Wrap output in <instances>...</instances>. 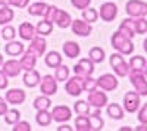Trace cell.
Here are the masks:
<instances>
[{
	"instance_id": "1",
	"label": "cell",
	"mask_w": 147,
	"mask_h": 131,
	"mask_svg": "<svg viewBox=\"0 0 147 131\" xmlns=\"http://www.w3.org/2000/svg\"><path fill=\"white\" fill-rule=\"evenodd\" d=\"M110 43H112V47L121 53L122 56H128V55H132L134 52V44H132V40L128 38L127 35H124L121 31H116L112 34V38H110Z\"/></svg>"
},
{
	"instance_id": "2",
	"label": "cell",
	"mask_w": 147,
	"mask_h": 131,
	"mask_svg": "<svg viewBox=\"0 0 147 131\" xmlns=\"http://www.w3.org/2000/svg\"><path fill=\"white\" fill-rule=\"evenodd\" d=\"M129 81L131 84L136 87V91L140 96H147V77L146 72H136V71H129Z\"/></svg>"
},
{
	"instance_id": "3",
	"label": "cell",
	"mask_w": 147,
	"mask_h": 131,
	"mask_svg": "<svg viewBox=\"0 0 147 131\" xmlns=\"http://www.w3.org/2000/svg\"><path fill=\"white\" fill-rule=\"evenodd\" d=\"M129 18H141L147 15V3L143 0H129L125 6Z\"/></svg>"
},
{
	"instance_id": "4",
	"label": "cell",
	"mask_w": 147,
	"mask_h": 131,
	"mask_svg": "<svg viewBox=\"0 0 147 131\" xmlns=\"http://www.w3.org/2000/svg\"><path fill=\"white\" fill-rule=\"evenodd\" d=\"M141 105V96L137 91H127L124 96V111L128 113L137 112Z\"/></svg>"
},
{
	"instance_id": "5",
	"label": "cell",
	"mask_w": 147,
	"mask_h": 131,
	"mask_svg": "<svg viewBox=\"0 0 147 131\" xmlns=\"http://www.w3.org/2000/svg\"><path fill=\"white\" fill-rule=\"evenodd\" d=\"M65 90L69 96H80L84 91V77L74 75L72 78H68L65 84Z\"/></svg>"
},
{
	"instance_id": "6",
	"label": "cell",
	"mask_w": 147,
	"mask_h": 131,
	"mask_svg": "<svg viewBox=\"0 0 147 131\" xmlns=\"http://www.w3.org/2000/svg\"><path fill=\"white\" fill-rule=\"evenodd\" d=\"M87 103L90 106H94L96 109H102L103 106L107 105V96H106V93L99 88H96L93 91H88V97H87Z\"/></svg>"
},
{
	"instance_id": "7",
	"label": "cell",
	"mask_w": 147,
	"mask_h": 131,
	"mask_svg": "<svg viewBox=\"0 0 147 131\" xmlns=\"http://www.w3.org/2000/svg\"><path fill=\"white\" fill-rule=\"evenodd\" d=\"M96 80H97V88H100L103 91H113L119 84L116 75H112V74H103Z\"/></svg>"
},
{
	"instance_id": "8",
	"label": "cell",
	"mask_w": 147,
	"mask_h": 131,
	"mask_svg": "<svg viewBox=\"0 0 147 131\" xmlns=\"http://www.w3.org/2000/svg\"><path fill=\"white\" fill-rule=\"evenodd\" d=\"M69 27L72 28V32L75 34V35H78V37H88V35L93 32L91 24L85 22L84 19H75V21H72Z\"/></svg>"
},
{
	"instance_id": "9",
	"label": "cell",
	"mask_w": 147,
	"mask_h": 131,
	"mask_svg": "<svg viewBox=\"0 0 147 131\" xmlns=\"http://www.w3.org/2000/svg\"><path fill=\"white\" fill-rule=\"evenodd\" d=\"M50 115H52V121H56L59 124H63V122L69 121L72 118V112H71V109L68 108L66 105L55 106L53 111L50 112Z\"/></svg>"
},
{
	"instance_id": "10",
	"label": "cell",
	"mask_w": 147,
	"mask_h": 131,
	"mask_svg": "<svg viewBox=\"0 0 147 131\" xmlns=\"http://www.w3.org/2000/svg\"><path fill=\"white\" fill-rule=\"evenodd\" d=\"M40 90L41 94H46V96H53L57 91V81L55 80L53 75H44L40 80Z\"/></svg>"
},
{
	"instance_id": "11",
	"label": "cell",
	"mask_w": 147,
	"mask_h": 131,
	"mask_svg": "<svg viewBox=\"0 0 147 131\" xmlns=\"http://www.w3.org/2000/svg\"><path fill=\"white\" fill-rule=\"evenodd\" d=\"M94 72V63L88 57H82L78 61V63L74 66V74L80 77H88Z\"/></svg>"
},
{
	"instance_id": "12",
	"label": "cell",
	"mask_w": 147,
	"mask_h": 131,
	"mask_svg": "<svg viewBox=\"0 0 147 131\" xmlns=\"http://www.w3.org/2000/svg\"><path fill=\"white\" fill-rule=\"evenodd\" d=\"M0 71L7 77V78H13V77H18L21 74V65H19V61H16V59H10V61H3L2 66H0Z\"/></svg>"
},
{
	"instance_id": "13",
	"label": "cell",
	"mask_w": 147,
	"mask_h": 131,
	"mask_svg": "<svg viewBox=\"0 0 147 131\" xmlns=\"http://www.w3.org/2000/svg\"><path fill=\"white\" fill-rule=\"evenodd\" d=\"M118 15V6L113 2H106L100 6V12L99 16L102 18V21L105 22H112Z\"/></svg>"
},
{
	"instance_id": "14",
	"label": "cell",
	"mask_w": 147,
	"mask_h": 131,
	"mask_svg": "<svg viewBox=\"0 0 147 131\" xmlns=\"http://www.w3.org/2000/svg\"><path fill=\"white\" fill-rule=\"evenodd\" d=\"M52 22L56 24L59 28H68V27L71 25V22H72V18H71V15L68 14V12L56 7L55 14H53V16H52Z\"/></svg>"
},
{
	"instance_id": "15",
	"label": "cell",
	"mask_w": 147,
	"mask_h": 131,
	"mask_svg": "<svg viewBox=\"0 0 147 131\" xmlns=\"http://www.w3.org/2000/svg\"><path fill=\"white\" fill-rule=\"evenodd\" d=\"M31 44H30V47L27 50H30L35 57H40V56H43L44 55V52H46V40L41 37V35H35V37H32L31 40Z\"/></svg>"
},
{
	"instance_id": "16",
	"label": "cell",
	"mask_w": 147,
	"mask_h": 131,
	"mask_svg": "<svg viewBox=\"0 0 147 131\" xmlns=\"http://www.w3.org/2000/svg\"><path fill=\"white\" fill-rule=\"evenodd\" d=\"M27 99V94L21 88H10L6 91V97L5 100L7 102V105H22Z\"/></svg>"
},
{
	"instance_id": "17",
	"label": "cell",
	"mask_w": 147,
	"mask_h": 131,
	"mask_svg": "<svg viewBox=\"0 0 147 131\" xmlns=\"http://www.w3.org/2000/svg\"><path fill=\"white\" fill-rule=\"evenodd\" d=\"M40 80H41L40 72H38V71H35L34 68L30 69V71H25L24 78H22L24 84H25L27 87H30V88H34V87L38 86V84H40Z\"/></svg>"
},
{
	"instance_id": "18",
	"label": "cell",
	"mask_w": 147,
	"mask_h": 131,
	"mask_svg": "<svg viewBox=\"0 0 147 131\" xmlns=\"http://www.w3.org/2000/svg\"><path fill=\"white\" fill-rule=\"evenodd\" d=\"M88 124H90V131H100V130H103L105 121H103V118H102V111L100 109H96L88 116Z\"/></svg>"
},
{
	"instance_id": "19",
	"label": "cell",
	"mask_w": 147,
	"mask_h": 131,
	"mask_svg": "<svg viewBox=\"0 0 147 131\" xmlns=\"http://www.w3.org/2000/svg\"><path fill=\"white\" fill-rule=\"evenodd\" d=\"M129 66V71H136V72H146L147 74V61L144 56H132L131 61L128 63Z\"/></svg>"
},
{
	"instance_id": "20",
	"label": "cell",
	"mask_w": 147,
	"mask_h": 131,
	"mask_svg": "<svg viewBox=\"0 0 147 131\" xmlns=\"http://www.w3.org/2000/svg\"><path fill=\"white\" fill-rule=\"evenodd\" d=\"M18 35L22 38V40H27L30 41L32 37H35V27L32 25L31 22H22L19 28H18Z\"/></svg>"
},
{
	"instance_id": "21",
	"label": "cell",
	"mask_w": 147,
	"mask_h": 131,
	"mask_svg": "<svg viewBox=\"0 0 147 131\" xmlns=\"http://www.w3.org/2000/svg\"><path fill=\"white\" fill-rule=\"evenodd\" d=\"M21 56H22V57L19 59V65H21L22 71H30V69L35 68L37 57H35L30 50H24V53H22Z\"/></svg>"
},
{
	"instance_id": "22",
	"label": "cell",
	"mask_w": 147,
	"mask_h": 131,
	"mask_svg": "<svg viewBox=\"0 0 147 131\" xmlns=\"http://www.w3.org/2000/svg\"><path fill=\"white\" fill-rule=\"evenodd\" d=\"M24 50H25V46L21 41H16V40H10L5 46V52L9 56H21L24 53Z\"/></svg>"
},
{
	"instance_id": "23",
	"label": "cell",
	"mask_w": 147,
	"mask_h": 131,
	"mask_svg": "<svg viewBox=\"0 0 147 131\" xmlns=\"http://www.w3.org/2000/svg\"><path fill=\"white\" fill-rule=\"evenodd\" d=\"M124 35H127L128 38L132 40V37L136 35V25H134V18H127L121 22V25H119V30Z\"/></svg>"
},
{
	"instance_id": "24",
	"label": "cell",
	"mask_w": 147,
	"mask_h": 131,
	"mask_svg": "<svg viewBox=\"0 0 147 131\" xmlns=\"http://www.w3.org/2000/svg\"><path fill=\"white\" fill-rule=\"evenodd\" d=\"M62 49H63L65 56L69 57V59H75L77 56H80V52H81L80 44L75 43V41H66V43H63Z\"/></svg>"
},
{
	"instance_id": "25",
	"label": "cell",
	"mask_w": 147,
	"mask_h": 131,
	"mask_svg": "<svg viewBox=\"0 0 147 131\" xmlns=\"http://www.w3.org/2000/svg\"><path fill=\"white\" fill-rule=\"evenodd\" d=\"M106 112L112 120H122L124 118V109H122V106L119 103H107Z\"/></svg>"
},
{
	"instance_id": "26",
	"label": "cell",
	"mask_w": 147,
	"mask_h": 131,
	"mask_svg": "<svg viewBox=\"0 0 147 131\" xmlns=\"http://www.w3.org/2000/svg\"><path fill=\"white\" fill-rule=\"evenodd\" d=\"M52 31H53V22L47 21L44 18H43V21H40L37 24V27H35V34L41 35V37H46V35L52 34Z\"/></svg>"
},
{
	"instance_id": "27",
	"label": "cell",
	"mask_w": 147,
	"mask_h": 131,
	"mask_svg": "<svg viewBox=\"0 0 147 131\" xmlns=\"http://www.w3.org/2000/svg\"><path fill=\"white\" fill-rule=\"evenodd\" d=\"M13 18H15V12L13 9H10L9 5L0 7V25H6L10 21H13Z\"/></svg>"
},
{
	"instance_id": "28",
	"label": "cell",
	"mask_w": 147,
	"mask_h": 131,
	"mask_svg": "<svg viewBox=\"0 0 147 131\" xmlns=\"http://www.w3.org/2000/svg\"><path fill=\"white\" fill-rule=\"evenodd\" d=\"M34 108L37 111H49L52 108V100L50 96H46V94H41V96L35 97L34 100Z\"/></svg>"
},
{
	"instance_id": "29",
	"label": "cell",
	"mask_w": 147,
	"mask_h": 131,
	"mask_svg": "<svg viewBox=\"0 0 147 131\" xmlns=\"http://www.w3.org/2000/svg\"><path fill=\"white\" fill-rule=\"evenodd\" d=\"M44 63L49 66V68H56L62 63V56H60L59 52H49L46 56H44Z\"/></svg>"
},
{
	"instance_id": "30",
	"label": "cell",
	"mask_w": 147,
	"mask_h": 131,
	"mask_svg": "<svg viewBox=\"0 0 147 131\" xmlns=\"http://www.w3.org/2000/svg\"><path fill=\"white\" fill-rule=\"evenodd\" d=\"M28 14L31 16H44L46 14V9H47V5L44 2H37V3H32V5H28Z\"/></svg>"
},
{
	"instance_id": "31",
	"label": "cell",
	"mask_w": 147,
	"mask_h": 131,
	"mask_svg": "<svg viewBox=\"0 0 147 131\" xmlns=\"http://www.w3.org/2000/svg\"><path fill=\"white\" fill-rule=\"evenodd\" d=\"M35 122L40 127H49L52 124V115L49 111H37L35 115Z\"/></svg>"
},
{
	"instance_id": "32",
	"label": "cell",
	"mask_w": 147,
	"mask_h": 131,
	"mask_svg": "<svg viewBox=\"0 0 147 131\" xmlns=\"http://www.w3.org/2000/svg\"><path fill=\"white\" fill-rule=\"evenodd\" d=\"M88 59L93 62V63H102L105 61V50L102 49V47H93V49H90L88 52Z\"/></svg>"
},
{
	"instance_id": "33",
	"label": "cell",
	"mask_w": 147,
	"mask_h": 131,
	"mask_svg": "<svg viewBox=\"0 0 147 131\" xmlns=\"http://www.w3.org/2000/svg\"><path fill=\"white\" fill-rule=\"evenodd\" d=\"M69 78V68L63 63H60L59 66L55 68V80L60 81V82H65Z\"/></svg>"
},
{
	"instance_id": "34",
	"label": "cell",
	"mask_w": 147,
	"mask_h": 131,
	"mask_svg": "<svg viewBox=\"0 0 147 131\" xmlns=\"http://www.w3.org/2000/svg\"><path fill=\"white\" fill-rule=\"evenodd\" d=\"M82 19L88 24H93L99 19V12H97V9H93V7H85L82 9Z\"/></svg>"
},
{
	"instance_id": "35",
	"label": "cell",
	"mask_w": 147,
	"mask_h": 131,
	"mask_svg": "<svg viewBox=\"0 0 147 131\" xmlns=\"http://www.w3.org/2000/svg\"><path fill=\"white\" fill-rule=\"evenodd\" d=\"M75 130L77 131H90L88 115H78L75 120Z\"/></svg>"
},
{
	"instance_id": "36",
	"label": "cell",
	"mask_w": 147,
	"mask_h": 131,
	"mask_svg": "<svg viewBox=\"0 0 147 131\" xmlns=\"http://www.w3.org/2000/svg\"><path fill=\"white\" fill-rule=\"evenodd\" d=\"M3 116H5V121L7 125H13L15 122H18L21 120V112L16 109H7Z\"/></svg>"
},
{
	"instance_id": "37",
	"label": "cell",
	"mask_w": 147,
	"mask_h": 131,
	"mask_svg": "<svg viewBox=\"0 0 147 131\" xmlns=\"http://www.w3.org/2000/svg\"><path fill=\"white\" fill-rule=\"evenodd\" d=\"M74 111L77 112V115H88L90 113V105L85 100H78L74 103Z\"/></svg>"
},
{
	"instance_id": "38",
	"label": "cell",
	"mask_w": 147,
	"mask_h": 131,
	"mask_svg": "<svg viewBox=\"0 0 147 131\" xmlns=\"http://www.w3.org/2000/svg\"><path fill=\"white\" fill-rule=\"evenodd\" d=\"M16 37V30L12 27V25H3V30H2V38L5 41H10V40H15Z\"/></svg>"
},
{
	"instance_id": "39",
	"label": "cell",
	"mask_w": 147,
	"mask_h": 131,
	"mask_svg": "<svg viewBox=\"0 0 147 131\" xmlns=\"http://www.w3.org/2000/svg\"><path fill=\"white\" fill-rule=\"evenodd\" d=\"M134 25H136V34H146L147 31V21L146 16L141 18H134Z\"/></svg>"
},
{
	"instance_id": "40",
	"label": "cell",
	"mask_w": 147,
	"mask_h": 131,
	"mask_svg": "<svg viewBox=\"0 0 147 131\" xmlns=\"http://www.w3.org/2000/svg\"><path fill=\"white\" fill-rule=\"evenodd\" d=\"M113 72H115L116 77H127V75L129 74V66H128V63L124 61V62H121L119 65L113 66Z\"/></svg>"
},
{
	"instance_id": "41",
	"label": "cell",
	"mask_w": 147,
	"mask_h": 131,
	"mask_svg": "<svg viewBox=\"0 0 147 131\" xmlns=\"http://www.w3.org/2000/svg\"><path fill=\"white\" fill-rule=\"evenodd\" d=\"M97 88V80L91 75L84 77V91H93Z\"/></svg>"
},
{
	"instance_id": "42",
	"label": "cell",
	"mask_w": 147,
	"mask_h": 131,
	"mask_svg": "<svg viewBox=\"0 0 147 131\" xmlns=\"http://www.w3.org/2000/svg\"><path fill=\"white\" fill-rule=\"evenodd\" d=\"M15 127L12 128L13 131H31L32 130V127H31V124L30 122H27V121H18V122H15L13 124Z\"/></svg>"
},
{
	"instance_id": "43",
	"label": "cell",
	"mask_w": 147,
	"mask_h": 131,
	"mask_svg": "<svg viewBox=\"0 0 147 131\" xmlns=\"http://www.w3.org/2000/svg\"><path fill=\"white\" fill-rule=\"evenodd\" d=\"M7 5L18 9H25L30 5V0H7Z\"/></svg>"
},
{
	"instance_id": "44",
	"label": "cell",
	"mask_w": 147,
	"mask_h": 131,
	"mask_svg": "<svg viewBox=\"0 0 147 131\" xmlns=\"http://www.w3.org/2000/svg\"><path fill=\"white\" fill-rule=\"evenodd\" d=\"M90 3H91V0H71V5L75 9H80V10L88 7Z\"/></svg>"
},
{
	"instance_id": "45",
	"label": "cell",
	"mask_w": 147,
	"mask_h": 131,
	"mask_svg": "<svg viewBox=\"0 0 147 131\" xmlns=\"http://www.w3.org/2000/svg\"><path fill=\"white\" fill-rule=\"evenodd\" d=\"M125 59H124V56H122L121 53H112L110 55V57H109V62H110V66H116V65H119L121 62H124Z\"/></svg>"
},
{
	"instance_id": "46",
	"label": "cell",
	"mask_w": 147,
	"mask_h": 131,
	"mask_svg": "<svg viewBox=\"0 0 147 131\" xmlns=\"http://www.w3.org/2000/svg\"><path fill=\"white\" fill-rule=\"evenodd\" d=\"M138 121L140 124H147V105H143L141 108H138Z\"/></svg>"
},
{
	"instance_id": "47",
	"label": "cell",
	"mask_w": 147,
	"mask_h": 131,
	"mask_svg": "<svg viewBox=\"0 0 147 131\" xmlns=\"http://www.w3.org/2000/svg\"><path fill=\"white\" fill-rule=\"evenodd\" d=\"M9 86V80H7V77L0 71V90H6V87Z\"/></svg>"
},
{
	"instance_id": "48",
	"label": "cell",
	"mask_w": 147,
	"mask_h": 131,
	"mask_svg": "<svg viewBox=\"0 0 147 131\" xmlns=\"http://www.w3.org/2000/svg\"><path fill=\"white\" fill-rule=\"evenodd\" d=\"M7 102L5 100V97H0V115H5L7 111Z\"/></svg>"
},
{
	"instance_id": "49",
	"label": "cell",
	"mask_w": 147,
	"mask_h": 131,
	"mask_svg": "<svg viewBox=\"0 0 147 131\" xmlns=\"http://www.w3.org/2000/svg\"><path fill=\"white\" fill-rule=\"evenodd\" d=\"M74 128L72 127H69V125H60V127H57V131H72Z\"/></svg>"
},
{
	"instance_id": "50",
	"label": "cell",
	"mask_w": 147,
	"mask_h": 131,
	"mask_svg": "<svg viewBox=\"0 0 147 131\" xmlns=\"http://www.w3.org/2000/svg\"><path fill=\"white\" fill-rule=\"evenodd\" d=\"M136 130H137V131H144V130H147V124H140Z\"/></svg>"
},
{
	"instance_id": "51",
	"label": "cell",
	"mask_w": 147,
	"mask_h": 131,
	"mask_svg": "<svg viewBox=\"0 0 147 131\" xmlns=\"http://www.w3.org/2000/svg\"><path fill=\"white\" fill-rule=\"evenodd\" d=\"M119 131H132V128H129V127H122V128H119Z\"/></svg>"
},
{
	"instance_id": "52",
	"label": "cell",
	"mask_w": 147,
	"mask_h": 131,
	"mask_svg": "<svg viewBox=\"0 0 147 131\" xmlns=\"http://www.w3.org/2000/svg\"><path fill=\"white\" fill-rule=\"evenodd\" d=\"M7 5V0H0V6H5Z\"/></svg>"
},
{
	"instance_id": "53",
	"label": "cell",
	"mask_w": 147,
	"mask_h": 131,
	"mask_svg": "<svg viewBox=\"0 0 147 131\" xmlns=\"http://www.w3.org/2000/svg\"><path fill=\"white\" fill-rule=\"evenodd\" d=\"M2 63H3V56L0 55V66H2Z\"/></svg>"
}]
</instances>
